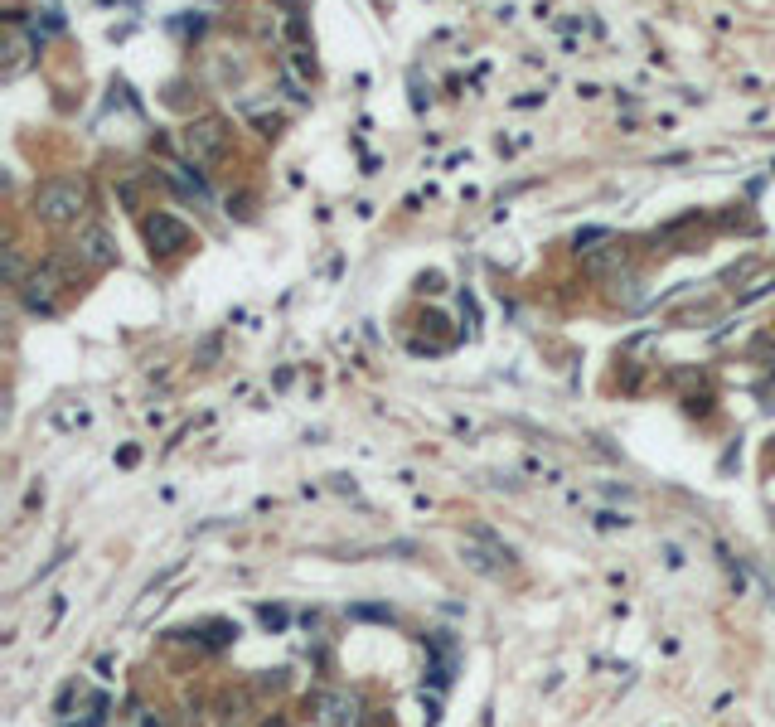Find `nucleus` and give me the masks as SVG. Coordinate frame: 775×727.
Masks as SVG:
<instances>
[{"instance_id":"9","label":"nucleus","mask_w":775,"mask_h":727,"mask_svg":"<svg viewBox=\"0 0 775 727\" xmlns=\"http://www.w3.org/2000/svg\"><path fill=\"white\" fill-rule=\"evenodd\" d=\"M354 616H359V621H393L388 606H354Z\"/></svg>"},{"instance_id":"6","label":"nucleus","mask_w":775,"mask_h":727,"mask_svg":"<svg viewBox=\"0 0 775 727\" xmlns=\"http://www.w3.org/2000/svg\"><path fill=\"white\" fill-rule=\"evenodd\" d=\"M465 563L475 572H490V577H499V572L509 568V548L504 543H495L490 538V548H480V543H465Z\"/></svg>"},{"instance_id":"4","label":"nucleus","mask_w":775,"mask_h":727,"mask_svg":"<svg viewBox=\"0 0 775 727\" xmlns=\"http://www.w3.org/2000/svg\"><path fill=\"white\" fill-rule=\"evenodd\" d=\"M68 282L63 277L59 262H49V267H39V272H30V277H20V296H25V306L30 311H49L54 306V291Z\"/></svg>"},{"instance_id":"2","label":"nucleus","mask_w":775,"mask_h":727,"mask_svg":"<svg viewBox=\"0 0 775 727\" xmlns=\"http://www.w3.org/2000/svg\"><path fill=\"white\" fill-rule=\"evenodd\" d=\"M180 146H185L189 160H214V156H223V146H228V127L214 122V117L189 122V127L180 131Z\"/></svg>"},{"instance_id":"10","label":"nucleus","mask_w":775,"mask_h":727,"mask_svg":"<svg viewBox=\"0 0 775 727\" xmlns=\"http://www.w3.org/2000/svg\"><path fill=\"white\" fill-rule=\"evenodd\" d=\"M262 621H267V626H286V611H272V606H262Z\"/></svg>"},{"instance_id":"8","label":"nucleus","mask_w":775,"mask_h":727,"mask_svg":"<svg viewBox=\"0 0 775 727\" xmlns=\"http://www.w3.org/2000/svg\"><path fill=\"white\" fill-rule=\"evenodd\" d=\"M325 708H330L325 718H330L335 727H349V723H354V708H359V703H354V698H330Z\"/></svg>"},{"instance_id":"7","label":"nucleus","mask_w":775,"mask_h":727,"mask_svg":"<svg viewBox=\"0 0 775 727\" xmlns=\"http://www.w3.org/2000/svg\"><path fill=\"white\" fill-rule=\"evenodd\" d=\"M616 267H625V248H616V243H611L606 253L587 257V272H596V277H601V272H616Z\"/></svg>"},{"instance_id":"3","label":"nucleus","mask_w":775,"mask_h":727,"mask_svg":"<svg viewBox=\"0 0 775 727\" xmlns=\"http://www.w3.org/2000/svg\"><path fill=\"white\" fill-rule=\"evenodd\" d=\"M189 238H194L189 223H180L175 214H151V219H146V243H151V253H160V257L185 253Z\"/></svg>"},{"instance_id":"1","label":"nucleus","mask_w":775,"mask_h":727,"mask_svg":"<svg viewBox=\"0 0 775 727\" xmlns=\"http://www.w3.org/2000/svg\"><path fill=\"white\" fill-rule=\"evenodd\" d=\"M88 209V190L83 180H49L34 190V219L44 223H78Z\"/></svg>"},{"instance_id":"5","label":"nucleus","mask_w":775,"mask_h":727,"mask_svg":"<svg viewBox=\"0 0 775 727\" xmlns=\"http://www.w3.org/2000/svg\"><path fill=\"white\" fill-rule=\"evenodd\" d=\"M73 257L88 262V267H112V262H117V248H112L107 228H88V233L73 243Z\"/></svg>"}]
</instances>
